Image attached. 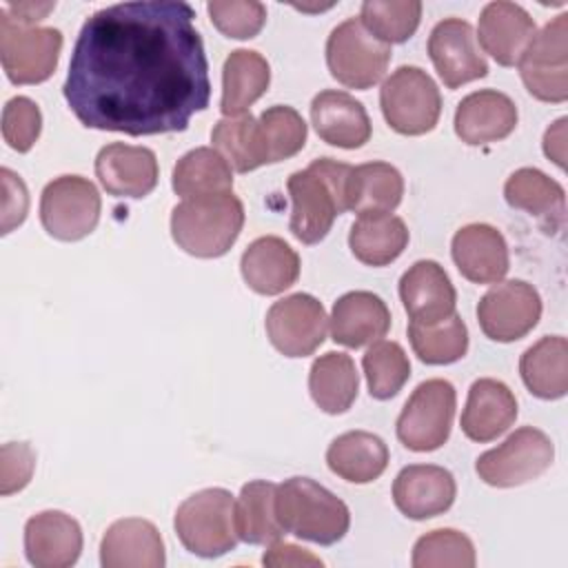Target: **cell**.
<instances>
[{
	"mask_svg": "<svg viewBox=\"0 0 568 568\" xmlns=\"http://www.w3.org/2000/svg\"><path fill=\"white\" fill-rule=\"evenodd\" d=\"M2 178V233H11L16 226H20L27 217V209H29V193L24 182L20 180L18 173H13L11 169H2L0 171Z\"/></svg>",
	"mask_w": 568,
	"mask_h": 568,
	"instance_id": "cell-46",
	"label": "cell"
},
{
	"mask_svg": "<svg viewBox=\"0 0 568 568\" xmlns=\"http://www.w3.org/2000/svg\"><path fill=\"white\" fill-rule=\"evenodd\" d=\"M504 197L513 209L535 215L548 231H557L564 224L566 191L539 169L524 166L510 173L504 184Z\"/></svg>",
	"mask_w": 568,
	"mask_h": 568,
	"instance_id": "cell-28",
	"label": "cell"
},
{
	"mask_svg": "<svg viewBox=\"0 0 568 568\" xmlns=\"http://www.w3.org/2000/svg\"><path fill=\"white\" fill-rule=\"evenodd\" d=\"M262 564L271 566V568H282V566H322V559L315 557L311 550L300 548L295 544L273 541L271 548L264 552Z\"/></svg>",
	"mask_w": 568,
	"mask_h": 568,
	"instance_id": "cell-47",
	"label": "cell"
},
{
	"mask_svg": "<svg viewBox=\"0 0 568 568\" xmlns=\"http://www.w3.org/2000/svg\"><path fill=\"white\" fill-rule=\"evenodd\" d=\"M541 317V297L524 280L495 282L477 304V320L486 337L515 342L528 335Z\"/></svg>",
	"mask_w": 568,
	"mask_h": 568,
	"instance_id": "cell-13",
	"label": "cell"
},
{
	"mask_svg": "<svg viewBox=\"0 0 568 568\" xmlns=\"http://www.w3.org/2000/svg\"><path fill=\"white\" fill-rule=\"evenodd\" d=\"M275 515L284 532L331 546L351 526L348 506L311 477L284 479L275 490Z\"/></svg>",
	"mask_w": 568,
	"mask_h": 568,
	"instance_id": "cell-4",
	"label": "cell"
},
{
	"mask_svg": "<svg viewBox=\"0 0 568 568\" xmlns=\"http://www.w3.org/2000/svg\"><path fill=\"white\" fill-rule=\"evenodd\" d=\"M164 561L162 535L149 519H118L100 541V564L104 568H162Z\"/></svg>",
	"mask_w": 568,
	"mask_h": 568,
	"instance_id": "cell-22",
	"label": "cell"
},
{
	"mask_svg": "<svg viewBox=\"0 0 568 568\" xmlns=\"http://www.w3.org/2000/svg\"><path fill=\"white\" fill-rule=\"evenodd\" d=\"M24 552L36 568H69L82 552V528L62 510H42L24 524Z\"/></svg>",
	"mask_w": 568,
	"mask_h": 568,
	"instance_id": "cell-19",
	"label": "cell"
},
{
	"mask_svg": "<svg viewBox=\"0 0 568 568\" xmlns=\"http://www.w3.org/2000/svg\"><path fill=\"white\" fill-rule=\"evenodd\" d=\"M535 36L537 24L521 4L495 0L481 9L475 38H479L484 51L501 67H515L528 51Z\"/></svg>",
	"mask_w": 568,
	"mask_h": 568,
	"instance_id": "cell-17",
	"label": "cell"
},
{
	"mask_svg": "<svg viewBox=\"0 0 568 568\" xmlns=\"http://www.w3.org/2000/svg\"><path fill=\"white\" fill-rule=\"evenodd\" d=\"M40 129H42V113L31 98L18 95L4 104L2 138L13 151L27 153L40 138Z\"/></svg>",
	"mask_w": 568,
	"mask_h": 568,
	"instance_id": "cell-44",
	"label": "cell"
},
{
	"mask_svg": "<svg viewBox=\"0 0 568 568\" xmlns=\"http://www.w3.org/2000/svg\"><path fill=\"white\" fill-rule=\"evenodd\" d=\"M566 118H559L544 133V153L559 166H566Z\"/></svg>",
	"mask_w": 568,
	"mask_h": 568,
	"instance_id": "cell-48",
	"label": "cell"
},
{
	"mask_svg": "<svg viewBox=\"0 0 568 568\" xmlns=\"http://www.w3.org/2000/svg\"><path fill=\"white\" fill-rule=\"evenodd\" d=\"M271 82V67L266 58L253 49H235L224 60L222 69V100L224 118L242 115L260 100Z\"/></svg>",
	"mask_w": 568,
	"mask_h": 568,
	"instance_id": "cell-30",
	"label": "cell"
},
{
	"mask_svg": "<svg viewBox=\"0 0 568 568\" xmlns=\"http://www.w3.org/2000/svg\"><path fill=\"white\" fill-rule=\"evenodd\" d=\"M390 44L375 38L359 20L346 18L326 40V64L331 75L351 89L377 84L390 62Z\"/></svg>",
	"mask_w": 568,
	"mask_h": 568,
	"instance_id": "cell-7",
	"label": "cell"
},
{
	"mask_svg": "<svg viewBox=\"0 0 568 568\" xmlns=\"http://www.w3.org/2000/svg\"><path fill=\"white\" fill-rule=\"evenodd\" d=\"M244 226V204L233 193L186 197L171 211L173 242L195 257L224 255Z\"/></svg>",
	"mask_w": 568,
	"mask_h": 568,
	"instance_id": "cell-3",
	"label": "cell"
},
{
	"mask_svg": "<svg viewBox=\"0 0 568 568\" xmlns=\"http://www.w3.org/2000/svg\"><path fill=\"white\" fill-rule=\"evenodd\" d=\"M399 297L410 317L417 324H435L455 313L457 291L435 260H419L399 280Z\"/></svg>",
	"mask_w": 568,
	"mask_h": 568,
	"instance_id": "cell-21",
	"label": "cell"
},
{
	"mask_svg": "<svg viewBox=\"0 0 568 568\" xmlns=\"http://www.w3.org/2000/svg\"><path fill=\"white\" fill-rule=\"evenodd\" d=\"M517 419V399L513 390L493 377L475 379L462 410V430L473 442H493Z\"/></svg>",
	"mask_w": 568,
	"mask_h": 568,
	"instance_id": "cell-26",
	"label": "cell"
},
{
	"mask_svg": "<svg viewBox=\"0 0 568 568\" xmlns=\"http://www.w3.org/2000/svg\"><path fill=\"white\" fill-rule=\"evenodd\" d=\"M419 0H366L359 9L362 24L382 42H406L419 27Z\"/></svg>",
	"mask_w": 568,
	"mask_h": 568,
	"instance_id": "cell-40",
	"label": "cell"
},
{
	"mask_svg": "<svg viewBox=\"0 0 568 568\" xmlns=\"http://www.w3.org/2000/svg\"><path fill=\"white\" fill-rule=\"evenodd\" d=\"M404 195V178L388 162H364L353 166L346 191V206L357 215L390 213Z\"/></svg>",
	"mask_w": 568,
	"mask_h": 568,
	"instance_id": "cell-33",
	"label": "cell"
},
{
	"mask_svg": "<svg viewBox=\"0 0 568 568\" xmlns=\"http://www.w3.org/2000/svg\"><path fill=\"white\" fill-rule=\"evenodd\" d=\"M317 135L339 149H359L371 138V118L359 100L346 91L324 89L311 102Z\"/></svg>",
	"mask_w": 568,
	"mask_h": 568,
	"instance_id": "cell-24",
	"label": "cell"
},
{
	"mask_svg": "<svg viewBox=\"0 0 568 568\" xmlns=\"http://www.w3.org/2000/svg\"><path fill=\"white\" fill-rule=\"evenodd\" d=\"M277 486L266 479H255L242 486L235 501V530L237 537L253 546L280 541L282 526L275 515Z\"/></svg>",
	"mask_w": 568,
	"mask_h": 568,
	"instance_id": "cell-36",
	"label": "cell"
},
{
	"mask_svg": "<svg viewBox=\"0 0 568 568\" xmlns=\"http://www.w3.org/2000/svg\"><path fill=\"white\" fill-rule=\"evenodd\" d=\"M211 142L237 173H248L266 164L260 124L251 113L217 120L211 131Z\"/></svg>",
	"mask_w": 568,
	"mask_h": 568,
	"instance_id": "cell-37",
	"label": "cell"
},
{
	"mask_svg": "<svg viewBox=\"0 0 568 568\" xmlns=\"http://www.w3.org/2000/svg\"><path fill=\"white\" fill-rule=\"evenodd\" d=\"M450 253L459 273L475 284L501 282L510 268L508 244L504 235L484 222L462 226L453 235Z\"/></svg>",
	"mask_w": 568,
	"mask_h": 568,
	"instance_id": "cell-20",
	"label": "cell"
},
{
	"mask_svg": "<svg viewBox=\"0 0 568 568\" xmlns=\"http://www.w3.org/2000/svg\"><path fill=\"white\" fill-rule=\"evenodd\" d=\"M60 51V29L22 24L0 9V60L13 84L44 82L55 71Z\"/></svg>",
	"mask_w": 568,
	"mask_h": 568,
	"instance_id": "cell-8",
	"label": "cell"
},
{
	"mask_svg": "<svg viewBox=\"0 0 568 568\" xmlns=\"http://www.w3.org/2000/svg\"><path fill=\"white\" fill-rule=\"evenodd\" d=\"M517 126L515 102L495 89L473 91L457 104L455 133L466 144L497 142L510 135Z\"/></svg>",
	"mask_w": 568,
	"mask_h": 568,
	"instance_id": "cell-23",
	"label": "cell"
},
{
	"mask_svg": "<svg viewBox=\"0 0 568 568\" xmlns=\"http://www.w3.org/2000/svg\"><path fill=\"white\" fill-rule=\"evenodd\" d=\"M457 495L450 470L435 464L404 466L393 481V501L408 519H430L446 513Z\"/></svg>",
	"mask_w": 568,
	"mask_h": 568,
	"instance_id": "cell-16",
	"label": "cell"
},
{
	"mask_svg": "<svg viewBox=\"0 0 568 568\" xmlns=\"http://www.w3.org/2000/svg\"><path fill=\"white\" fill-rule=\"evenodd\" d=\"M408 339L415 355L433 366L453 364L468 351V328L457 313L435 324L410 322Z\"/></svg>",
	"mask_w": 568,
	"mask_h": 568,
	"instance_id": "cell-38",
	"label": "cell"
},
{
	"mask_svg": "<svg viewBox=\"0 0 568 568\" xmlns=\"http://www.w3.org/2000/svg\"><path fill=\"white\" fill-rule=\"evenodd\" d=\"M308 390L324 413H346L359 390V375L353 357L335 351L320 355L308 373Z\"/></svg>",
	"mask_w": 568,
	"mask_h": 568,
	"instance_id": "cell-34",
	"label": "cell"
},
{
	"mask_svg": "<svg viewBox=\"0 0 568 568\" xmlns=\"http://www.w3.org/2000/svg\"><path fill=\"white\" fill-rule=\"evenodd\" d=\"M102 200L95 184L82 175H60L40 195V222L62 242L87 237L100 220Z\"/></svg>",
	"mask_w": 568,
	"mask_h": 568,
	"instance_id": "cell-11",
	"label": "cell"
},
{
	"mask_svg": "<svg viewBox=\"0 0 568 568\" xmlns=\"http://www.w3.org/2000/svg\"><path fill=\"white\" fill-rule=\"evenodd\" d=\"M195 11L182 0L118 2L91 13L73 44L64 100L100 131H184L209 106L211 80Z\"/></svg>",
	"mask_w": 568,
	"mask_h": 568,
	"instance_id": "cell-1",
	"label": "cell"
},
{
	"mask_svg": "<svg viewBox=\"0 0 568 568\" xmlns=\"http://www.w3.org/2000/svg\"><path fill=\"white\" fill-rule=\"evenodd\" d=\"M353 166L333 158H317L306 169L288 175L286 189L293 202L291 233L302 244L322 242L335 217L348 211L346 191Z\"/></svg>",
	"mask_w": 568,
	"mask_h": 568,
	"instance_id": "cell-2",
	"label": "cell"
},
{
	"mask_svg": "<svg viewBox=\"0 0 568 568\" xmlns=\"http://www.w3.org/2000/svg\"><path fill=\"white\" fill-rule=\"evenodd\" d=\"M428 55L448 89H457L488 73V62L477 47L475 29L462 18H444L433 27Z\"/></svg>",
	"mask_w": 568,
	"mask_h": 568,
	"instance_id": "cell-15",
	"label": "cell"
},
{
	"mask_svg": "<svg viewBox=\"0 0 568 568\" xmlns=\"http://www.w3.org/2000/svg\"><path fill=\"white\" fill-rule=\"evenodd\" d=\"M36 468V453L27 442H9L0 448V495L22 490Z\"/></svg>",
	"mask_w": 568,
	"mask_h": 568,
	"instance_id": "cell-45",
	"label": "cell"
},
{
	"mask_svg": "<svg viewBox=\"0 0 568 568\" xmlns=\"http://www.w3.org/2000/svg\"><path fill=\"white\" fill-rule=\"evenodd\" d=\"M13 20L22 24H33L55 9V2H7L2 7Z\"/></svg>",
	"mask_w": 568,
	"mask_h": 568,
	"instance_id": "cell-49",
	"label": "cell"
},
{
	"mask_svg": "<svg viewBox=\"0 0 568 568\" xmlns=\"http://www.w3.org/2000/svg\"><path fill=\"white\" fill-rule=\"evenodd\" d=\"M519 75L530 95L541 102L568 98V16L559 13L535 36L519 60Z\"/></svg>",
	"mask_w": 568,
	"mask_h": 568,
	"instance_id": "cell-12",
	"label": "cell"
},
{
	"mask_svg": "<svg viewBox=\"0 0 568 568\" xmlns=\"http://www.w3.org/2000/svg\"><path fill=\"white\" fill-rule=\"evenodd\" d=\"M390 328L386 302L371 291H351L337 297L331 313V335L346 348L379 342Z\"/></svg>",
	"mask_w": 568,
	"mask_h": 568,
	"instance_id": "cell-25",
	"label": "cell"
},
{
	"mask_svg": "<svg viewBox=\"0 0 568 568\" xmlns=\"http://www.w3.org/2000/svg\"><path fill=\"white\" fill-rule=\"evenodd\" d=\"M408 244V229L390 213L359 215L348 231L353 255L368 266H386L397 260Z\"/></svg>",
	"mask_w": 568,
	"mask_h": 568,
	"instance_id": "cell-31",
	"label": "cell"
},
{
	"mask_svg": "<svg viewBox=\"0 0 568 568\" xmlns=\"http://www.w3.org/2000/svg\"><path fill=\"white\" fill-rule=\"evenodd\" d=\"M519 373L526 388L539 399H559L568 390V342L546 335L524 351Z\"/></svg>",
	"mask_w": 568,
	"mask_h": 568,
	"instance_id": "cell-32",
	"label": "cell"
},
{
	"mask_svg": "<svg viewBox=\"0 0 568 568\" xmlns=\"http://www.w3.org/2000/svg\"><path fill=\"white\" fill-rule=\"evenodd\" d=\"M175 532L197 557H222L240 541L235 530V499L226 488H204L186 497L175 510Z\"/></svg>",
	"mask_w": 568,
	"mask_h": 568,
	"instance_id": "cell-5",
	"label": "cell"
},
{
	"mask_svg": "<svg viewBox=\"0 0 568 568\" xmlns=\"http://www.w3.org/2000/svg\"><path fill=\"white\" fill-rule=\"evenodd\" d=\"M211 22L229 38H255L266 22V7L257 0H211L206 4Z\"/></svg>",
	"mask_w": 568,
	"mask_h": 568,
	"instance_id": "cell-43",
	"label": "cell"
},
{
	"mask_svg": "<svg viewBox=\"0 0 568 568\" xmlns=\"http://www.w3.org/2000/svg\"><path fill=\"white\" fill-rule=\"evenodd\" d=\"M455 404V386L448 379L435 377L422 382L397 417L395 430L399 442L415 453H428L444 446L450 435Z\"/></svg>",
	"mask_w": 568,
	"mask_h": 568,
	"instance_id": "cell-9",
	"label": "cell"
},
{
	"mask_svg": "<svg viewBox=\"0 0 568 568\" xmlns=\"http://www.w3.org/2000/svg\"><path fill=\"white\" fill-rule=\"evenodd\" d=\"M326 464L337 477L351 484H368L386 470L388 446L375 433L348 430L331 442Z\"/></svg>",
	"mask_w": 568,
	"mask_h": 568,
	"instance_id": "cell-29",
	"label": "cell"
},
{
	"mask_svg": "<svg viewBox=\"0 0 568 568\" xmlns=\"http://www.w3.org/2000/svg\"><path fill=\"white\" fill-rule=\"evenodd\" d=\"M379 106L390 129L402 135H422L439 120L442 93L424 69L404 64L384 80Z\"/></svg>",
	"mask_w": 568,
	"mask_h": 568,
	"instance_id": "cell-6",
	"label": "cell"
},
{
	"mask_svg": "<svg viewBox=\"0 0 568 568\" xmlns=\"http://www.w3.org/2000/svg\"><path fill=\"white\" fill-rule=\"evenodd\" d=\"M264 324L271 344L282 355L306 357L324 344L328 317L317 297L293 293L273 302Z\"/></svg>",
	"mask_w": 568,
	"mask_h": 568,
	"instance_id": "cell-14",
	"label": "cell"
},
{
	"mask_svg": "<svg viewBox=\"0 0 568 568\" xmlns=\"http://www.w3.org/2000/svg\"><path fill=\"white\" fill-rule=\"evenodd\" d=\"M257 124L266 153V164L293 158L306 144V122L288 104L268 106L266 111H262Z\"/></svg>",
	"mask_w": 568,
	"mask_h": 568,
	"instance_id": "cell-41",
	"label": "cell"
},
{
	"mask_svg": "<svg viewBox=\"0 0 568 568\" xmlns=\"http://www.w3.org/2000/svg\"><path fill=\"white\" fill-rule=\"evenodd\" d=\"M552 459L555 446L550 437L535 426H521L504 444L481 453L475 470L488 486L513 488L544 475Z\"/></svg>",
	"mask_w": 568,
	"mask_h": 568,
	"instance_id": "cell-10",
	"label": "cell"
},
{
	"mask_svg": "<svg viewBox=\"0 0 568 568\" xmlns=\"http://www.w3.org/2000/svg\"><path fill=\"white\" fill-rule=\"evenodd\" d=\"M240 271L255 293L277 295L297 282L300 255L282 237L262 235L244 248Z\"/></svg>",
	"mask_w": 568,
	"mask_h": 568,
	"instance_id": "cell-27",
	"label": "cell"
},
{
	"mask_svg": "<svg viewBox=\"0 0 568 568\" xmlns=\"http://www.w3.org/2000/svg\"><path fill=\"white\" fill-rule=\"evenodd\" d=\"M158 160L146 146L111 142L98 151L95 175L115 197H144L158 184Z\"/></svg>",
	"mask_w": 568,
	"mask_h": 568,
	"instance_id": "cell-18",
	"label": "cell"
},
{
	"mask_svg": "<svg viewBox=\"0 0 568 568\" xmlns=\"http://www.w3.org/2000/svg\"><path fill=\"white\" fill-rule=\"evenodd\" d=\"M362 368L368 382V393L375 399L395 397L410 377V362L397 342L379 339L362 357Z\"/></svg>",
	"mask_w": 568,
	"mask_h": 568,
	"instance_id": "cell-39",
	"label": "cell"
},
{
	"mask_svg": "<svg viewBox=\"0 0 568 568\" xmlns=\"http://www.w3.org/2000/svg\"><path fill=\"white\" fill-rule=\"evenodd\" d=\"M171 184L184 200L233 193V173L229 162L213 146H197L175 162Z\"/></svg>",
	"mask_w": 568,
	"mask_h": 568,
	"instance_id": "cell-35",
	"label": "cell"
},
{
	"mask_svg": "<svg viewBox=\"0 0 568 568\" xmlns=\"http://www.w3.org/2000/svg\"><path fill=\"white\" fill-rule=\"evenodd\" d=\"M410 564L415 568H473L475 546L455 528H437L415 541Z\"/></svg>",
	"mask_w": 568,
	"mask_h": 568,
	"instance_id": "cell-42",
	"label": "cell"
}]
</instances>
